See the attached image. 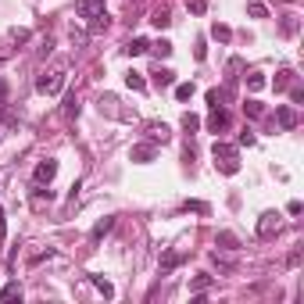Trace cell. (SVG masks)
Instances as JSON below:
<instances>
[{"label": "cell", "instance_id": "25", "mask_svg": "<svg viewBox=\"0 0 304 304\" xmlns=\"http://www.w3.org/2000/svg\"><path fill=\"white\" fill-rule=\"evenodd\" d=\"M175 97H179V100H190V97H193V82H179V86H175Z\"/></svg>", "mask_w": 304, "mask_h": 304}, {"label": "cell", "instance_id": "22", "mask_svg": "<svg viewBox=\"0 0 304 304\" xmlns=\"http://www.w3.org/2000/svg\"><path fill=\"white\" fill-rule=\"evenodd\" d=\"M211 36H215V40H222V43H229V36H233V32H229V25H219V22H215V25H211Z\"/></svg>", "mask_w": 304, "mask_h": 304}, {"label": "cell", "instance_id": "10", "mask_svg": "<svg viewBox=\"0 0 304 304\" xmlns=\"http://www.w3.org/2000/svg\"><path fill=\"white\" fill-rule=\"evenodd\" d=\"M147 47H151V43H147L144 36H136V40L126 43V54H129V58H140V54H147Z\"/></svg>", "mask_w": 304, "mask_h": 304}, {"label": "cell", "instance_id": "14", "mask_svg": "<svg viewBox=\"0 0 304 304\" xmlns=\"http://www.w3.org/2000/svg\"><path fill=\"white\" fill-rule=\"evenodd\" d=\"M126 86L136 90V93H144V90H147V79L140 76V72H129V76H126Z\"/></svg>", "mask_w": 304, "mask_h": 304}, {"label": "cell", "instance_id": "18", "mask_svg": "<svg viewBox=\"0 0 304 304\" xmlns=\"http://www.w3.org/2000/svg\"><path fill=\"white\" fill-rule=\"evenodd\" d=\"M247 14H251V18H269V11H265L261 0H251V4H247Z\"/></svg>", "mask_w": 304, "mask_h": 304}, {"label": "cell", "instance_id": "29", "mask_svg": "<svg viewBox=\"0 0 304 304\" xmlns=\"http://www.w3.org/2000/svg\"><path fill=\"white\" fill-rule=\"evenodd\" d=\"M208 287H211V276H197V279H193V290H197V294H204Z\"/></svg>", "mask_w": 304, "mask_h": 304}, {"label": "cell", "instance_id": "13", "mask_svg": "<svg viewBox=\"0 0 304 304\" xmlns=\"http://www.w3.org/2000/svg\"><path fill=\"white\" fill-rule=\"evenodd\" d=\"M172 82H175V72H172V68H157V72H154V86L165 90V86H172Z\"/></svg>", "mask_w": 304, "mask_h": 304}, {"label": "cell", "instance_id": "30", "mask_svg": "<svg viewBox=\"0 0 304 304\" xmlns=\"http://www.w3.org/2000/svg\"><path fill=\"white\" fill-rule=\"evenodd\" d=\"M186 208H190V211H197V215H208V204H204V201H190Z\"/></svg>", "mask_w": 304, "mask_h": 304}, {"label": "cell", "instance_id": "6", "mask_svg": "<svg viewBox=\"0 0 304 304\" xmlns=\"http://www.w3.org/2000/svg\"><path fill=\"white\" fill-rule=\"evenodd\" d=\"M147 136H151V144H168V140H172V129H168L165 122H151V126H147Z\"/></svg>", "mask_w": 304, "mask_h": 304}, {"label": "cell", "instance_id": "5", "mask_svg": "<svg viewBox=\"0 0 304 304\" xmlns=\"http://www.w3.org/2000/svg\"><path fill=\"white\" fill-rule=\"evenodd\" d=\"M229 126V111L219 104V108H211V115H208V129L211 133H219V129H226Z\"/></svg>", "mask_w": 304, "mask_h": 304}, {"label": "cell", "instance_id": "8", "mask_svg": "<svg viewBox=\"0 0 304 304\" xmlns=\"http://www.w3.org/2000/svg\"><path fill=\"white\" fill-rule=\"evenodd\" d=\"M276 118H279V126L290 133V129H297V111L294 108H276Z\"/></svg>", "mask_w": 304, "mask_h": 304}, {"label": "cell", "instance_id": "35", "mask_svg": "<svg viewBox=\"0 0 304 304\" xmlns=\"http://www.w3.org/2000/svg\"><path fill=\"white\" fill-rule=\"evenodd\" d=\"M0 183H4V175H0Z\"/></svg>", "mask_w": 304, "mask_h": 304}, {"label": "cell", "instance_id": "7", "mask_svg": "<svg viewBox=\"0 0 304 304\" xmlns=\"http://www.w3.org/2000/svg\"><path fill=\"white\" fill-rule=\"evenodd\" d=\"M154 144H140V147H133V151H129V157H133V161H136V165H147V161H154Z\"/></svg>", "mask_w": 304, "mask_h": 304}, {"label": "cell", "instance_id": "19", "mask_svg": "<svg viewBox=\"0 0 304 304\" xmlns=\"http://www.w3.org/2000/svg\"><path fill=\"white\" fill-rule=\"evenodd\" d=\"M0 297H4V301H22V287H18V283H7Z\"/></svg>", "mask_w": 304, "mask_h": 304}, {"label": "cell", "instance_id": "23", "mask_svg": "<svg viewBox=\"0 0 304 304\" xmlns=\"http://www.w3.org/2000/svg\"><path fill=\"white\" fill-rule=\"evenodd\" d=\"M290 82H294V72H290V68H283V72L276 76V90H287Z\"/></svg>", "mask_w": 304, "mask_h": 304}, {"label": "cell", "instance_id": "12", "mask_svg": "<svg viewBox=\"0 0 304 304\" xmlns=\"http://www.w3.org/2000/svg\"><path fill=\"white\" fill-rule=\"evenodd\" d=\"M215 243H219L222 251H240V240H236L233 233H219V236H215Z\"/></svg>", "mask_w": 304, "mask_h": 304}, {"label": "cell", "instance_id": "1", "mask_svg": "<svg viewBox=\"0 0 304 304\" xmlns=\"http://www.w3.org/2000/svg\"><path fill=\"white\" fill-rule=\"evenodd\" d=\"M211 154H215V165H219L226 175H236V172H240V161H236V147H233V144H215Z\"/></svg>", "mask_w": 304, "mask_h": 304}, {"label": "cell", "instance_id": "9", "mask_svg": "<svg viewBox=\"0 0 304 304\" xmlns=\"http://www.w3.org/2000/svg\"><path fill=\"white\" fill-rule=\"evenodd\" d=\"M104 11V0H79V14L82 18H97Z\"/></svg>", "mask_w": 304, "mask_h": 304}, {"label": "cell", "instance_id": "15", "mask_svg": "<svg viewBox=\"0 0 304 304\" xmlns=\"http://www.w3.org/2000/svg\"><path fill=\"white\" fill-rule=\"evenodd\" d=\"M111 229H115V219H104V222H97V226H93V233H90V240L97 243V240H100L104 233H111Z\"/></svg>", "mask_w": 304, "mask_h": 304}, {"label": "cell", "instance_id": "4", "mask_svg": "<svg viewBox=\"0 0 304 304\" xmlns=\"http://www.w3.org/2000/svg\"><path fill=\"white\" fill-rule=\"evenodd\" d=\"M276 229H279V215H276V211H265V215H261V222H258V236H261V240H269Z\"/></svg>", "mask_w": 304, "mask_h": 304}, {"label": "cell", "instance_id": "20", "mask_svg": "<svg viewBox=\"0 0 304 304\" xmlns=\"http://www.w3.org/2000/svg\"><path fill=\"white\" fill-rule=\"evenodd\" d=\"M183 129H186V133H197V129H201V118L186 111V115H183Z\"/></svg>", "mask_w": 304, "mask_h": 304}, {"label": "cell", "instance_id": "31", "mask_svg": "<svg viewBox=\"0 0 304 304\" xmlns=\"http://www.w3.org/2000/svg\"><path fill=\"white\" fill-rule=\"evenodd\" d=\"M283 32L294 36V32H297V18H287V22H283Z\"/></svg>", "mask_w": 304, "mask_h": 304}, {"label": "cell", "instance_id": "26", "mask_svg": "<svg viewBox=\"0 0 304 304\" xmlns=\"http://www.w3.org/2000/svg\"><path fill=\"white\" fill-rule=\"evenodd\" d=\"M65 115L72 118V115H79V100H76V93H68L65 97Z\"/></svg>", "mask_w": 304, "mask_h": 304}, {"label": "cell", "instance_id": "21", "mask_svg": "<svg viewBox=\"0 0 304 304\" xmlns=\"http://www.w3.org/2000/svg\"><path fill=\"white\" fill-rule=\"evenodd\" d=\"M154 29H168V22H172V18H168V11H165V7H161V11H154Z\"/></svg>", "mask_w": 304, "mask_h": 304}, {"label": "cell", "instance_id": "32", "mask_svg": "<svg viewBox=\"0 0 304 304\" xmlns=\"http://www.w3.org/2000/svg\"><path fill=\"white\" fill-rule=\"evenodd\" d=\"M204 7H208L204 0H190V11H193V14H204Z\"/></svg>", "mask_w": 304, "mask_h": 304}, {"label": "cell", "instance_id": "2", "mask_svg": "<svg viewBox=\"0 0 304 304\" xmlns=\"http://www.w3.org/2000/svg\"><path fill=\"white\" fill-rule=\"evenodd\" d=\"M61 86H65V72H43V76L36 79V90H40V93H47V97L61 93Z\"/></svg>", "mask_w": 304, "mask_h": 304}, {"label": "cell", "instance_id": "11", "mask_svg": "<svg viewBox=\"0 0 304 304\" xmlns=\"http://www.w3.org/2000/svg\"><path fill=\"white\" fill-rule=\"evenodd\" d=\"M179 261H183V254H179V251H165V254H161V272H172Z\"/></svg>", "mask_w": 304, "mask_h": 304}, {"label": "cell", "instance_id": "3", "mask_svg": "<svg viewBox=\"0 0 304 304\" xmlns=\"http://www.w3.org/2000/svg\"><path fill=\"white\" fill-rule=\"evenodd\" d=\"M58 175V161L54 157H47V161H40L36 165V172H32V179H36V186H43V183H50Z\"/></svg>", "mask_w": 304, "mask_h": 304}, {"label": "cell", "instance_id": "33", "mask_svg": "<svg viewBox=\"0 0 304 304\" xmlns=\"http://www.w3.org/2000/svg\"><path fill=\"white\" fill-rule=\"evenodd\" d=\"M254 144V133H240V147H251Z\"/></svg>", "mask_w": 304, "mask_h": 304}, {"label": "cell", "instance_id": "24", "mask_svg": "<svg viewBox=\"0 0 304 304\" xmlns=\"http://www.w3.org/2000/svg\"><path fill=\"white\" fill-rule=\"evenodd\" d=\"M104 29H108V14L100 11V14H97V18L90 22V32H104Z\"/></svg>", "mask_w": 304, "mask_h": 304}, {"label": "cell", "instance_id": "27", "mask_svg": "<svg viewBox=\"0 0 304 304\" xmlns=\"http://www.w3.org/2000/svg\"><path fill=\"white\" fill-rule=\"evenodd\" d=\"M154 54H157V58H168V54H172V43H168V40H157V43H154Z\"/></svg>", "mask_w": 304, "mask_h": 304}, {"label": "cell", "instance_id": "16", "mask_svg": "<svg viewBox=\"0 0 304 304\" xmlns=\"http://www.w3.org/2000/svg\"><path fill=\"white\" fill-rule=\"evenodd\" d=\"M90 283H93V287H97V290H100L104 297H115V287H111V283H108L104 276H90Z\"/></svg>", "mask_w": 304, "mask_h": 304}, {"label": "cell", "instance_id": "28", "mask_svg": "<svg viewBox=\"0 0 304 304\" xmlns=\"http://www.w3.org/2000/svg\"><path fill=\"white\" fill-rule=\"evenodd\" d=\"M243 111H247L251 118H258V115H265V108H261L258 100H247V104H243Z\"/></svg>", "mask_w": 304, "mask_h": 304}, {"label": "cell", "instance_id": "34", "mask_svg": "<svg viewBox=\"0 0 304 304\" xmlns=\"http://www.w3.org/2000/svg\"><path fill=\"white\" fill-rule=\"evenodd\" d=\"M290 97H294V104H304V90H301V86H294V93H290Z\"/></svg>", "mask_w": 304, "mask_h": 304}, {"label": "cell", "instance_id": "17", "mask_svg": "<svg viewBox=\"0 0 304 304\" xmlns=\"http://www.w3.org/2000/svg\"><path fill=\"white\" fill-rule=\"evenodd\" d=\"M247 90H251V93L265 90V76H261V72H251V76H247Z\"/></svg>", "mask_w": 304, "mask_h": 304}]
</instances>
